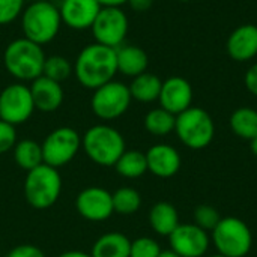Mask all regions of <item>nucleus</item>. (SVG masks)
Returning <instances> with one entry per match:
<instances>
[{
	"label": "nucleus",
	"instance_id": "f257e3e1",
	"mask_svg": "<svg viewBox=\"0 0 257 257\" xmlns=\"http://www.w3.org/2000/svg\"><path fill=\"white\" fill-rule=\"evenodd\" d=\"M117 74L116 48L101 44L86 45L77 56L74 63V75L77 81L90 90L114 80Z\"/></svg>",
	"mask_w": 257,
	"mask_h": 257
},
{
	"label": "nucleus",
	"instance_id": "f03ea898",
	"mask_svg": "<svg viewBox=\"0 0 257 257\" xmlns=\"http://www.w3.org/2000/svg\"><path fill=\"white\" fill-rule=\"evenodd\" d=\"M45 53L41 45L27 38L11 41L3 53V65L9 75L18 81H33L42 75Z\"/></svg>",
	"mask_w": 257,
	"mask_h": 257
},
{
	"label": "nucleus",
	"instance_id": "7ed1b4c3",
	"mask_svg": "<svg viewBox=\"0 0 257 257\" xmlns=\"http://www.w3.org/2000/svg\"><path fill=\"white\" fill-rule=\"evenodd\" d=\"M81 149L87 158L101 167H113L126 151L123 136L110 125H93L81 137Z\"/></svg>",
	"mask_w": 257,
	"mask_h": 257
},
{
	"label": "nucleus",
	"instance_id": "20e7f679",
	"mask_svg": "<svg viewBox=\"0 0 257 257\" xmlns=\"http://www.w3.org/2000/svg\"><path fill=\"white\" fill-rule=\"evenodd\" d=\"M62 26L59 8L48 0H33L21 14V30L24 38L38 45L51 42Z\"/></svg>",
	"mask_w": 257,
	"mask_h": 257
},
{
	"label": "nucleus",
	"instance_id": "39448f33",
	"mask_svg": "<svg viewBox=\"0 0 257 257\" xmlns=\"http://www.w3.org/2000/svg\"><path fill=\"white\" fill-rule=\"evenodd\" d=\"M24 197L27 203L39 211L51 208L62 193V176L57 169L41 164L27 172L24 179Z\"/></svg>",
	"mask_w": 257,
	"mask_h": 257
},
{
	"label": "nucleus",
	"instance_id": "423d86ee",
	"mask_svg": "<svg viewBox=\"0 0 257 257\" xmlns=\"http://www.w3.org/2000/svg\"><path fill=\"white\" fill-rule=\"evenodd\" d=\"M175 133L182 145L199 151L209 146L214 140L215 123L206 110L191 105L176 116Z\"/></svg>",
	"mask_w": 257,
	"mask_h": 257
},
{
	"label": "nucleus",
	"instance_id": "0eeeda50",
	"mask_svg": "<svg viewBox=\"0 0 257 257\" xmlns=\"http://www.w3.org/2000/svg\"><path fill=\"white\" fill-rule=\"evenodd\" d=\"M211 241L224 257H245L253 247L250 227L236 217H223L211 232Z\"/></svg>",
	"mask_w": 257,
	"mask_h": 257
},
{
	"label": "nucleus",
	"instance_id": "6e6552de",
	"mask_svg": "<svg viewBox=\"0 0 257 257\" xmlns=\"http://www.w3.org/2000/svg\"><path fill=\"white\" fill-rule=\"evenodd\" d=\"M44 164L54 169L69 164L81 149V136L71 126L53 130L41 143Z\"/></svg>",
	"mask_w": 257,
	"mask_h": 257
},
{
	"label": "nucleus",
	"instance_id": "1a4fd4ad",
	"mask_svg": "<svg viewBox=\"0 0 257 257\" xmlns=\"http://www.w3.org/2000/svg\"><path fill=\"white\" fill-rule=\"evenodd\" d=\"M131 101L130 87L120 81L111 80L93 90L90 108L101 120H114L128 111Z\"/></svg>",
	"mask_w": 257,
	"mask_h": 257
},
{
	"label": "nucleus",
	"instance_id": "9d476101",
	"mask_svg": "<svg viewBox=\"0 0 257 257\" xmlns=\"http://www.w3.org/2000/svg\"><path fill=\"white\" fill-rule=\"evenodd\" d=\"M130 21L120 8H101L90 30L96 44L119 48L128 35Z\"/></svg>",
	"mask_w": 257,
	"mask_h": 257
},
{
	"label": "nucleus",
	"instance_id": "9b49d317",
	"mask_svg": "<svg viewBox=\"0 0 257 257\" xmlns=\"http://www.w3.org/2000/svg\"><path fill=\"white\" fill-rule=\"evenodd\" d=\"M35 111L30 87L23 83H12L0 92V119L20 125L27 122Z\"/></svg>",
	"mask_w": 257,
	"mask_h": 257
},
{
	"label": "nucleus",
	"instance_id": "f8f14e48",
	"mask_svg": "<svg viewBox=\"0 0 257 257\" xmlns=\"http://www.w3.org/2000/svg\"><path fill=\"white\" fill-rule=\"evenodd\" d=\"M170 250L181 257H203L211 245V236L194 223L179 224L169 235Z\"/></svg>",
	"mask_w": 257,
	"mask_h": 257
},
{
	"label": "nucleus",
	"instance_id": "ddd939ff",
	"mask_svg": "<svg viewBox=\"0 0 257 257\" xmlns=\"http://www.w3.org/2000/svg\"><path fill=\"white\" fill-rule=\"evenodd\" d=\"M75 209L87 221H105L114 214L111 193L102 187H87L77 194Z\"/></svg>",
	"mask_w": 257,
	"mask_h": 257
},
{
	"label": "nucleus",
	"instance_id": "4468645a",
	"mask_svg": "<svg viewBox=\"0 0 257 257\" xmlns=\"http://www.w3.org/2000/svg\"><path fill=\"white\" fill-rule=\"evenodd\" d=\"M160 107L178 116L193 104V87L184 77H170L163 81L160 92Z\"/></svg>",
	"mask_w": 257,
	"mask_h": 257
},
{
	"label": "nucleus",
	"instance_id": "2eb2a0df",
	"mask_svg": "<svg viewBox=\"0 0 257 257\" xmlns=\"http://www.w3.org/2000/svg\"><path fill=\"white\" fill-rule=\"evenodd\" d=\"M101 8L98 0H62L59 8L62 24L72 30L90 29Z\"/></svg>",
	"mask_w": 257,
	"mask_h": 257
},
{
	"label": "nucleus",
	"instance_id": "dca6fc26",
	"mask_svg": "<svg viewBox=\"0 0 257 257\" xmlns=\"http://www.w3.org/2000/svg\"><path fill=\"white\" fill-rule=\"evenodd\" d=\"M145 155L148 161V172L161 179L173 178L179 172L182 164L179 152L167 143H158L151 146Z\"/></svg>",
	"mask_w": 257,
	"mask_h": 257
},
{
	"label": "nucleus",
	"instance_id": "f3484780",
	"mask_svg": "<svg viewBox=\"0 0 257 257\" xmlns=\"http://www.w3.org/2000/svg\"><path fill=\"white\" fill-rule=\"evenodd\" d=\"M226 50L235 62H248L257 56V26L242 24L227 38Z\"/></svg>",
	"mask_w": 257,
	"mask_h": 257
},
{
	"label": "nucleus",
	"instance_id": "a211bd4d",
	"mask_svg": "<svg viewBox=\"0 0 257 257\" xmlns=\"http://www.w3.org/2000/svg\"><path fill=\"white\" fill-rule=\"evenodd\" d=\"M29 87L33 98L35 110H39L42 113H53L63 102V87L60 83L54 80L41 75L36 80H33Z\"/></svg>",
	"mask_w": 257,
	"mask_h": 257
},
{
	"label": "nucleus",
	"instance_id": "6ab92c4d",
	"mask_svg": "<svg viewBox=\"0 0 257 257\" xmlns=\"http://www.w3.org/2000/svg\"><path fill=\"white\" fill-rule=\"evenodd\" d=\"M117 72L126 77H137L146 72L149 66V57L146 51L137 45H120L116 48Z\"/></svg>",
	"mask_w": 257,
	"mask_h": 257
},
{
	"label": "nucleus",
	"instance_id": "aec40b11",
	"mask_svg": "<svg viewBox=\"0 0 257 257\" xmlns=\"http://www.w3.org/2000/svg\"><path fill=\"white\" fill-rule=\"evenodd\" d=\"M131 239L120 232H107L92 245V257H130Z\"/></svg>",
	"mask_w": 257,
	"mask_h": 257
},
{
	"label": "nucleus",
	"instance_id": "412c9836",
	"mask_svg": "<svg viewBox=\"0 0 257 257\" xmlns=\"http://www.w3.org/2000/svg\"><path fill=\"white\" fill-rule=\"evenodd\" d=\"M149 224L160 236H167L181 224L179 214L175 205L169 202H158L149 211Z\"/></svg>",
	"mask_w": 257,
	"mask_h": 257
},
{
	"label": "nucleus",
	"instance_id": "4be33fe9",
	"mask_svg": "<svg viewBox=\"0 0 257 257\" xmlns=\"http://www.w3.org/2000/svg\"><path fill=\"white\" fill-rule=\"evenodd\" d=\"M161 86H163L161 78L158 75L146 71V72L134 77L128 87H130V93H131L133 99L143 102V104H149V102L158 101Z\"/></svg>",
	"mask_w": 257,
	"mask_h": 257
},
{
	"label": "nucleus",
	"instance_id": "5701e85b",
	"mask_svg": "<svg viewBox=\"0 0 257 257\" xmlns=\"http://www.w3.org/2000/svg\"><path fill=\"white\" fill-rule=\"evenodd\" d=\"M12 152H14V160H15L17 166L26 172H30L35 167L44 164L41 143H38L32 139L18 140L17 145L14 146Z\"/></svg>",
	"mask_w": 257,
	"mask_h": 257
},
{
	"label": "nucleus",
	"instance_id": "b1692460",
	"mask_svg": "<svg viewBox=\"0 0 257 257\" xmlns=\"http://www.w3.org/2000/svg\"><path fill=\"white\" fill-rule=\"evenodd\" d=\"M230 130L242 140H253L257 137V110L251 107L236 108L229 119Z\"/></svg>",
	"mask_w": 257,
	"mask_h": 257
},
{
	"label": "nucleus",
	"instance_id": "393cba45",
	"mask_svg": "<svg viewBox=\"0 0 257 257\" xmlns=\"http://www.w3.org/2000/svg\"><path fill=\"white\" fill-rule=\"evenodd\" d=\"M116 173L126 179H139L148 172V161L145 152L125 151L113 166Z\"/></svg>",
	"mask_w": 257,
	"mask_h": 257
},
{
	"label": "nucleus",
	"instance_id": "a878e982",
	"mask_svg": "<svg viewBox=\"0 0 257 257\" xmlns=\"http://www.w3.org/2000/svg\"><path fill=\"white\" fill-rule=\"evenodd\" d=\"M143 123L149 134L157 137H164L175 131L176 116L164 110L163 107H157L146 113Z\"/></svg>",
	"mask_w": 257,
	"mask_h": 257
},
{
	"label": "nucleus",
	"instance_id": "bb28decb",
	"mask_svg": "<svg viewBox=\"0 0 257 257\" xmlns=\"http://www.w3.org/2000/svg\"><path fill=\"white\" fill-rule=\"evenodd\" d=\"M113 200V211L114 214L120 215H133L142 206V196L136 188L122 187L111 193Z\"/></svg>",
	"mask_w": 257,
	"mask_h": 257
},
{
	"label": "nucleus",
	"instance_id": "cd10ccee",
	"mask_svg": "<svg viewBox=\"0 0 257 257\" xmlns=\"http://www.w3.org/2000/svg\"><path fill=\"white\" fill-rule=\"evenodd\" d=\"M72 72H74V66L71 65V62L65 56L53 54V56L45 57L44 69H42V75L44 77H47L50 80H54L57 83H62Z\"/></svg>",
	"mask_w": 257,
	"mask_h": 257
},
{
	"label": "nucleus",
	"instance_id": "c85d7f7f",
	"mask_svg": "<svg viewBox=\"0 0 257 257\" xmlns=\"http://www.w3.org/2000/svg\"><path fill=\"white\" fill-rule=\"evenodd\" d=\"M221 218L223 217L220 215L218 209L211 205H199L194 208V212H193L194 224L199 226L200 229L206 230L208 233L215 229V226L220 223Z\"/></svg>",
	"mask_w": 257,
	"mask_h": 257
},
{
	"label": "nucleus",
	"instance_id": "c756f323",
	"mask_svg": "<svg viewBox=\"0 0 257 257\" xmlns=\"http://www.w3.org/2000/svg\"><path fill=\"white\" fill-rule=\"evenodd\" d=\"M161 251V245L154 238L142 236L131 241L130 257H158Z\"/></svg>",
	"mask_w": 257,
	"mask_h": 257
},
{
	"label": "nucleus",
	"instance_id": "7c9ffc66",
	"mask_svg": "<svg viewBox=\"0 0 257 257\" xmlns=\"http://www.w3.org/2000/svg\"><path fill=\"white\" fill-rule=\"evenodd\" d=\"M24 11V0H0V26L11 24Z\"/></svg>",
	"mask_w": 257,
	"mask_h": 257
},
{
	"label": "nucleus",
	"instance_id": "2f4dec72",
	"mask_svg": "<svg viewBox=\"0 0 257 257\" xmlns=\"http://www.w3.org/2000/svg\"><path fill=\"white\" fill-rule=\"evenodd\" d=\"M17 142L18 139L15 126L0 119V155L12 151Z\"/></svg>",
	"mask_w": 257,
	"mask_h": 257
},
{
	"label": "nucleus",
	"instance_id": "473e14b6",
	"mask_svg": "<svg viewBox=\"0 0 257 257\" xmlns=\"http://www.w3.org/2000/svg\"><path fill=\"white\" fill-rule=\"evenodd\" d=\"M6 257H45L44 251L32 244H21L14 247Z\"/></svg>",
	"mask_w": 257,
	"mask_h": 257
},
{
	"label": "nucleus",
	"instance_id": "72a5a7b5",
	"mask_svg": "<svg viewBox=\"0 0 257 257\" xmlns=\"http://www.w3.org/2000/svg\"><path fill=\"white\" fill-rule=\"evenodd\" d=\"M244 83H245V87L247 90L257 96V62L254 65H251L248 68V71L245 72V77H244Z\"/></svg>",
	"mask_w": 257,
	"mask_h": 257
},
{
	"label": "nucleus",
	"instance_id": "f704fd0d",
	"mask_svg": "<svg viewBox=\"0 0 257 257\" xmlns=\"http://www.w3.org/2000/svg\"><path fill=\"white\" fill-rule=\"evenodd\" d=\"M155 0H128V5L136 12H146L152 8Z\"/></svg>",
	"mask_w": 257,
	"mask_h": 257
},
{
	"label": "nucleus",
	"instance_id": "c9c22d12",
	"mask_svg": "<svg viewBox=\"0 0 257 257\" xmlns=\"http://www.w3.org/2000/svg\"><path fill=\"white\" fill-rule=\"evenodd\" d=\"M98 3L102 8H120L128 3V0H98Z\"/></svg>",
	"mask_w": 257,
	"mask_h": 257
},
{
	"label": "nucleus",
	"instance_id": "e433bc0d",
	"mask_svg": "<svg viewBox=\"0 0 257 257\" xmlns=\"http://www.w3.org/2000/svg\"><path fill=\"white\" fill-rule=\"evenodd\" d=\"M57 257H92L90 253H84V251H80V250H71V251H65L62 254H59Z\"/></svg>",
	"mask_w": 257,
	"mask_h": 257
},
{
	"label": "nucleus",
	"instance_id": "4c0bfd02",
	"mask_svg": "<svg viewBox=\"0 0 257 257\" xmlns=\"http://www.w3.org/2000/svg\"><path fill=\"white\" fill-rule=\"evenodd\" d=\"M158 257H181V256H178L175 251H172V250H163L161 251V254Z\"/></svg>",
	"mask_w": 257,
	"mask_h": 257
},
{
	"label": "nucleus",
	"instance_id": "58836bf2",
	"mask_svg": "<svg viewBox=\"0 0 257 257\" xmlns=\"http://www.w3.org/2000/svg\"><path fill=\"white\" fill-rule=\"evenodd\" d=\"M250 149H251L253 155L257 157V137H254L253 140H250Z\"/></svg>",
	"mask_w": 257,
	"mask_h": 257
},
{
	"label": "nucleus",
	"instance_id": "ea45409f",
	"mask_svg": "<svg viewBox=\"0 0 257 257\" xmlns=\"http://www.w3.org/2000/svg\"><path fill=\"white\" fill-rule=\"evenodd\" d=\"M209 257H224V256H221V254H214V256H209Z\"/></svg>",
	"mask_w": 257,
	"mask_h": 257
},
{
	"label": "nucleus",
	"instance_id": "a19ab883",
	"mask_svg": "<svg viewBox=\"0 0 257 257\" xmlns=\"http://www.w3.org/2000/svg\"><path fill=\"white\" fill-rule=\"evenodd\" d=\"M181 2H191V0H181Z\"/></svg>",
	"mask_w": 257,
	"mask_h": 257
}]
</instances>
